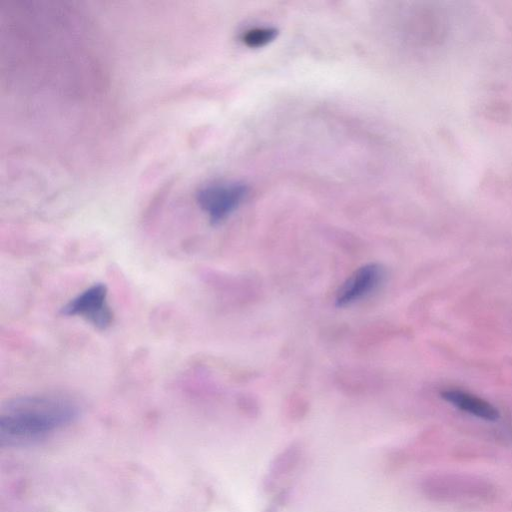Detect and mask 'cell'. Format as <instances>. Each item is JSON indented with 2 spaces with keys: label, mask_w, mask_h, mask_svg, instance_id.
Instances as JSON below:
<instances>
[{
  "label": "cell",
  "mask_w": 512,
  "mask_h": 512,
  "mask_svg": "<svg viewBox=\"0 0 512 512\" xmlns=\"http://www.w3.org/2000/svg\"><path fill=\"white\" fill-rule=\"evenodd\" d=\"M80 414L69 398L54 395H25L12 398L0 411L2 447L30 445L71 425Z\"/></svg>",
  "instance_id": "cell-1"
},
{
  "label": "cell",
  "mask_w": 512,
  "mask_h": 512,
  "mask_svg": "<svg viewBox=\"0 0 512 512\" xmlns=\"http://www.w3.org/2000/svg\"><path fill=\"white\" fill-rule=\"evenodd\" d=\"M60 314L80 317L101 331L108 329L114 322V313L108 303L107 285L102 282L90 285L64 304Z\"/></svg>",
  "instance_id": "cell-2"
},
{
  "label": "cell",
  "mask_w": 512,
  "mask_h": 512,
  "mask_svg": "<svg viewBox=\"0 0 512 512\" xmlns=\"http://www.w3.org/2000/svg\"><path fill=\"white\" fill-rule=\"evenodd\" d=\"M247 194L248 187L242 182H214L200 188L196 200L210 223L215 225L227 219L242 204Z\"/></svg>",
  "instance_id": "cell-3"
},
{
  "label": "cell",
  "mask_w": 512,
  "mask_h": 512,
  "mask_svg": "<svg viewBox=\"0 0 512 512\" xmlns=\"http://www.w3.org/2000/svg\"><path fill=\"white\" fill-rule=\"evenodd\" d=\"M383 268L376 263H369L358 268L340 287L336 296V306L346 307L365 298L382 282Z\"/></svg>",
  "instance_id": "cell-4"
},
{
  "label": "cell",
  "mask_w": 512,
  "mask_h": 512,
  "mask_svg": "<svg viewBox=\"0 0 512 512\" xmlns=\"http://www.w3.org/2000/svg\"><path fill=\"white\" fill-rule=\"evenodd\" d=\"M303 458V447L292 443L281 450L271 461L264 478V489L277 493L286 487L285 482L296 472Z\"/></svg>",
  "instance_id": "cell-5"
},
{
  "label": "cell",
  "mask_w": 512,
  "mask_h": 512,
  "mask_svg": "<svg viewBox=\"0 0 512 512\" xmlns=\"http://www.w3.org/2000/svg\"><path fill=\"white\" fill-rule=\"evenodd\" d=\"M441 397L461 411L486 421L499 418V411L486 400L459 389H446Z\"/></svg>",
  "instance_id": "cell-6"
},
{
  "label": "cell",
  "mask_w": 512,
  "mask_h": 512,
  "mask_svg": "<svg viewBox=\"0 0 512 512\" xmlns=\"http://www.w3.org/2000/svg\"><path fill=\"white\" fill-rule=\"evenodd\" d=\"M277 33L278 31L274 27H254L241 34V41L250 48H259L272 42Z\"/></svg>",
  "instance_id": "cell-7"
},
{
  "label": "cell",
  "mask_w": 512,
  "mask_h": 512,
  "mask_svg": "<svg viewBox=\"0 0 512 512\" xmlns=\"http://www.w3.org/2000/svg\"><path fill=\"white\" fill-rule=\"evenodd\" d=\"M288 496V488H285L277 492L270 505L263 512H278L279 509L283 506V504L287 501Z\"/></svg>",
  "instance_id": "cell-8"
}]
</instances>
